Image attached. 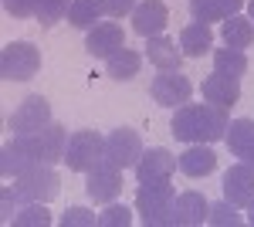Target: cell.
<instances>
[{
  "mask_svg": "<svg viewBox=\"0 0 254 227\" xmlns=\"http://www.w3.org/2000/svg\"><path fill=\"white\" fill-rule=\"evenodd\" d=\"M176 166V156L163 146H153V150H142L136 163V180L139 183H159V180H170Z\"/></svg>",
  "mask_w": 254,
  "mask_h": 227,
  "instance_id": "11",
  "label": "cell"
},
{
  "mask_svg": "<svg viewBox=\"0 0 254 227\" xmlns=\"http://www.w3.org/2000/svg\"><path fill=\"white\" fill-rule=\"evenodd\" d=\"M207 214H210V204L203 193H180L173 200V227H196V224H207Z\"/></svg>",
  "mask_w": 254,
  "mask_h": 227,
  "instance_id": "16",
  "label": "cell"
},
{
  "mask_svg": "<svg viewBox=\"0 0 254 227\" xmlns=\"http://www.w3.org/2000/svg\"><path fill=\"white\" fill-rule=\"evenodd\" d=\"M224 139H227V150L241 159L254 143V119H234V122L227 126V136H224Z\"/></svg>",
  "mask_w": 254,
  "mask_h": 227,
  "instance_id": "25",
  "label": "cell"
},
{
  "mask_svg": "<svg viewBox=\"0 0 254 227\" xmlns=\"http://www.w3.org/2000/svg\"><path fill=\"white\" fill-rule=\"evenodd\" d=\"M68 139L71 136L64 133V126L61 122H51V126H44L41 129V146H44V163H61L64 159V150H68Z\"/></svg>",
  "mask_w": 254,
  "mask_h": 227,
  "instance_id": "24",
  "label": "cell"
},
{
  "mask_svg": "<svg viewBox=\"0 0 254 227\" xmlns=\"http://www.w3.org/2000/svg\"><path fill=\"white\" fill-rule=\"evenodd\" d=\"M71 10V0H38V10H34V17L44 24V27H51V24H58L64 14Z\"/></svg>",
  "mask_w": 254,
  "mask_h": 227,
  "instance_id": "29",
  "label": "cell"
},
{
  "mask_svg": "<svg viewBox=\"0 0 254 227\" xmlns=\"http://www.w3.org/2000/svg\"><path fill=\"white\" fill-rule=\"evenodd\" d=\"M166 20H170V10L163 0H142L132 10V31L139 38H156V34H163Z\"/></svg>",
  "mask_w": 254,
  "mask_h": 227,
  "instance_id": "13",
  "label": "cell"
},
{
  "mask_svg": "<svg viewBox=\"0 0 254 227\" xmlns=\"http://www.w3.org/2000/svg\"><path fill=\"white\" fill-rule=\"evenodd\" d=\"M214 72L231 75V78H241L244 72H248V58H244V51L224 44V51H214Z\"/></svg>",
  "mask_w": 254,
  "mask_h": 227,
  "instance_id": "26",
  "label": "cell"
},
{
  "mask_svg": "<svg viewBox=\"0 0 254 227\" xmlns=\"http://www.w3.org/2000/svg\"><path fill=\"white\" fill-rule=\"evenodd\" d=\"M224 200H231L234 207H248L254 200V170L248 163H234L224 173Z\"/></svg>",
  "mask_w": 254,
  "mask_h": 227,
  "instance_id": "12",
  "label": "cell"
},
{
  "mask_svg": "<svg viewBox=\"0 0 254 227\" xmlns=\"http://www.w3.org/2000/svg\"><path fill=\"white\" fill-rule=\"evenodd\" d=\"M3 10L10 17H31L38 10V0H3Z\"/></svg>",
  "mask_w": 254,
  "mask_h": 227,
  "instance_id": "33",
  "label": "cell"
},
{
  "mask_svg": "<svg viewBox=\"0 0 254 227\" xmlns=\"http://www.w3.org/2000/svg\"><path fill=\"white\" fill-rule=\"evenodd\" d=\"M136 3H139V0H105V14L119 20V17H126V14H132Z\"/></svg>",
  "mask_w": 254,
  "mask_h": 227,
  "instance_id": "34",
  "label": "cell"
},
{
  "mask_svg": "<svg viewBox=\"0 0 254 227\" xmlns=\"http://www.w3.org/2000/svg\"><path fill=\"white\" fill-rule=\"evenodd\" d=\"M98 159H105V136L92 133V129L71 133L68 150H64V166L75 173H88Z\"/></svg>",
  "mask_w": 254,
  "mask_h": 227,
  "instance_id": "6",
  "label": "cell"
},
{
  "mask_svg": "<svg viewBox=\"0 0 254 227\" xmlns=\"http://www.w3.org/2000/svg\"><path fill=\"white\" fill-rule=\"evenodd\" d=\"M176 170L183 176H210L217 170V156L210 150V143H190L187 150L176 156Z\"/></svg>",
  "mask_w": 254,
  "mask_h": 227,
  "instance_id": "14",
  "label": "cell"
},
{
  "mask_svg": "<svg viewBox=\"0 0 254 227\" xmlns=\"http://www.w3.org/2000/svg\"><path fill=\"white\" fill-rule=\"evenodd\" d=\"M241 207H234L231 200H220V204H210V214H207V224L214 227H241L244 217L237 214Z\"/></svg>",
  "mask_w": 254,
  "mask_h": 227,
  "instance_id": "28",
  "label": "cell"
},
{
  "mask_svg": "<svg viewBox=\"0 0 254 227\" xmlns=\"http://www.w3.org/2000/svg\"><path fill=\"white\" fill-rule=\"evenodd\" d=\"M241 7H244V0H190L193 20H203V24H217V20L234 17Z\"/></svg>",
  "mask_w": 254,
  "mask_h": 227,
  "instance_id": "20",
  "label": "cell"
},
{
  "mask_svg": "<svg viewBox=\"0 0 254 227\" xmlns=\"http://www.w3.org/2000/svg\"><path fill=\"white\" fill-rule=\"evenodd\" d=\"M139 156H142V139L136 129H116L105 136V159L116 163L119 170H136Z\"/></svg>",
  "mask_w": 254,
  "mask_h": 227,
  "instance_id": "8",
  "label": "cell"
},
{
  "mask_svg": "<svg viewBox=\"0 0 254 227\" xmlns=\"http://www.w3.org/2000/svg\"><path fill=\"white\" fill-rule=\"evenodd\" d=\"M55 119H51V105H48V98H41V95H27L24 102H20L14 115H10V133H41L44 126H51Z\"/></svg>",
  "mask_w": 254,
  "mask_h": 227,
  "instance_id": "9",
  "label": "cell"
},
{
  "mask_svg": "<svg viewBox=\"0 0 254 227\" xmlns=\"http://www.w3.org/2000/svg\"><path fill=\"white\" fill-rule=\"evenodd\" d=\"M17 210H20V200L14 193V187H3L0 190V214H3V221H14Z\"/></svg>",
  "mask_w": 254,
  "mask_h": 227,
  "instance_id": "32",
  "label": "cell"
},
{
  "mask_svg": "<svg viewBox=\"0 0 254 227\" xmlns=\"http://www.w3.org/2000/svg\"><path fill=\"white\" fill-rule=\"evenodd\" d=\"M210 44H214V34H210V27L203 20H193V24H187L180 31V51H183V58H203L210 51Z\"/></svg>",
  "mask_w": 254,
  "mask_h": 227,
  "instance_id": "19",
  "label": "cell"
},
{
  "mask_svg": "<svg viewBox=\"0 0 254 227\" xmlns=\"http://www.w3.org/2000/svg\"><path fill=\"white\" fill-rule=\"evenodd\" d=\"M220 38L227 48H237V51H244V48H251L254 41V20L251 17H227V24L220 27Z\"/></svg>",
  "mask_w": 254,
  "mask_h": 227,
  "instance_id": "23",
  "label": "cell"
},
{
  "mask_svg": "<svg viewBox=\"0 0 254 227\" xmlns=\"http://www.w3.org/2000/svg\"><path fill=\"white\" fill-rule=\"evenodd\" d=\"M85 193L92 197V204H112L122 193V170L109 159H98L92 170L85 173Z\"/></svg>",
  "mask_w": 254,
  "mask_h": 227,
  "instance_id": "7",
  "label": "cell"
},
{
  "mask_svg": "<svg viewBox=\"0 0 254 227\" xmlns=\"http://www.w3.org/2000/svg\"><path fill=\"white\" fill-rule=\"evenodd\" d=\"M149 95L156 98L159 105L173 109V105L190 102V95H193V81H190L187 75H180V72H159V75L153 78V85H149Z\"/></svg>",
  "mask_w": 254,
  "mask_h": 227,
  "instance_id": "10",
  "label": "cell"
},
{
  "mask_svg": "<svg viewBox=\"0 0 254 227\" xmlns=\"http://www.w3.org/2000/svg\"><path fill=\"white\" fill-rule=\"evenodd\" d=\"M58 224L61 227H92V224H98V214H92L88 207H68L58 217Z\"/></svg>",
  "mask_w": 254,
  "mask_h": 227,
  "instance_id": "31",
  "label": "cell"
},
{
  "mask_svg": "<svg viewBox=\"0 0 254 227\" xmlns=\"http://www.w3.org/2000/svg\"><path fill=\"white\" fill-rule=\"evenodd\" d=\"M105 14V0H71V10H68V24L78 27V31H92Z\"/></svg>",
  "mask_w": 254,
  "mask_h": 227,
  "instance_id": "22",
  "label": "cell"
},
{
  "mask_svg": "<svg viewBox=\"0 0 254 227\" xmlns=\"http://www.w3.org/2000/svg\"><path fill=\"white\" fill-rule=\"evenodd\" d=\"M61 190V176L55 173L51 163H38L34 170L20 173L17 180H14V193H17L20 204H48V200H55Z\"/></svg>",
  "mask_w": 254,
  "mask_h": 227,
  "instance_id": "4",
  "label": "cell"
},
{
  "mask_svg": "<svg viewBox=\"0 0 254 227\" xmlns=\"http://www.w3.org/2000/svg\"><path fill=\"white\" fill-rule=\"evenodd\" d=\"M173 183L159 180V183H139L136 193V210L146 227H173Z\"/></svg>",
  "mask_w": 254,
  "mask_h": 227,
  "instance_id": "3",
  "label": "cell"
},
{
  "mask_svg": "<svg viewBox=\"0 0 254 227\" xmlns=\"http://www.w3.org/2000/svg\"><path fill=\"white\" fill-rule=\"evenodd\" d=\"M41 68V51L31 41H10L0 51V78L7 81H31Z\"/></svg>",
  "mask_w": 254,
  "mask_h": 227,
  "instance_id": "5",
  "label": "cell"
},
{
  "mask_svg": "<svg viewBox=\"0 0 254 227\" xmlns=\"http://www.w3.org/2000/svg\"><path fill=\"white\" fill-rule=\"evenodd\" d=\"M55 221L51 217V210L44 207V204H20V210L14 214V227H48Z\"/></svg>",
  "mask_w": 254,
  "mask_h": 227,
  "instance_id": "27",
  "label": "cell"
},
{
  "mask_svg": "<svg viewBox=\"0 0 254 227\" xmlns=\"http://www.w3.org/2000/svg\"><path fill=\"white\" fill-rule=\"evenodd\" d=\"M227 112L231 109H220V105H190V102H183L180 109L173 112V139L180 143H217V139H224L227 136Z\"/></svg>",
  "mask_w": 254,
  "mask_h": 227,
  "instance_id": "1",
  "label": "cell"
},
{
  "mask_svg": "<svg viewBox=\"0 0 254 227\" xmlns=\"http://www.w3.org/2000/svg\"><path fill=\"white\" fill-rule=\"evenodd\" d=\"M241 159H244V163H248V166H251V170H254V143H251V150L244 152V156H241Z\"/></svg>",
  "mask_w": 254,
  "mask_h": 227,
  "instance_id": "35",
  "label": "cell"
},
{
  "mask_svg": "<svg viewBox=\"0 0 254 227\" xmlns=\"http://www.w3.org/2000/svg\"><path fill=\"white\" fill-rule=\"evenodd\" d=\"M139 65H142V58H139V51H132V48H119V51H112V55L105 58V72H109V78H116V81L136 78Z\"/></svg>",
  "mask_w": 254,
  "mask_h": 227,
  "instance_id": "21",
  "label": "cell"
},
{
  "mask_svg": "<svg viewBox=\"0 0 254 227\" xmlns=\"http://www.w3.org/2000/svg\"><path fill=\"white\" fill-rule=\"evenodd\" d=\"M248 7H251V20H254V0H251V3H248Z\"/></svg>",
  "mask_w": 254,
  "mask_h": 227,
  "instance_id": "37",
  "label": "cell"
},
{
  "mask_svg": "<svg viewBox=\"0 0 254 227\" xmlns=\"http://www.w3.org/2000/svg\"><path fill=\"white\" fill-rule=\"evenodd\" d=\"M244 214H248V217H244V221H248V224L254 227V200H251V204H248V207H244Z\"/></svg>",
  "mask_w": 254,
  "mask_h": 227,
  "instance_id": "36",
  "label": "cell"
},
{
  "mask_svg": "<svg viewBox=\"0 0 254 227\" xmlns=\"http://www.w3.org/2000/svg\"><path fill=\"white\" fill-rule=\"evenodd\" d=\"M146 58L156 65L159 72H180V65H183L180 44H173V38H166V34L146 38Z\"/></svg>",
  "mask_w": 254,
  "mask_h": 227,
  "instance_id": "18",
  "label": "cell"
},
{
  "mask_svg": "<svg viewBox=\"0 0 254 227\" xmlns=\"http://www.w3.org/2000/svg\"><path fill=\"white\" fill-rule=\"evenodd\" d=\"M200 95H203V102H210V105L231 109V105H237V98H241V85H237V78L214 72V75H207L200 81Z\"/></svg>",
  "mask_w": 254,
  "mask_h": 227,
  "instance_id": "17",
  "label": "cell"
},
{
  "mask_svg": "<svg viewBox=\"0 0 254 227\" xmlns=\"http://www.w3.org/2000/svg\"><path fill=\"white\" fill-rule=\"evenodd\" d=\"M38 163H44L41 133H17L0 150V173H3V180H17L20 173L34 170Z\"/></svg>",
  "mask_w": 254,
  "mask_h": 227,
  "instance_id": "2",
  "label": "cell"
},
{
  "mask_svg": "<svg viewBox=\"0 0 254 227\" xmlns=\"http://www.w3.org/2000/svg\"><path fill=\"white\" fill-rule=\"evenodd\" d=\"M132 224V210L122 207V204H105V210L98 214V227H129Z\"/></svg>",
  "mask_w": 254,
  "mask_h": 227,
  "instance_id": "30",
  "label": "cell"
},
{
  "mask_svg": "<svg viewBox=\"0 0 254 227\" xmlns=\"http://www.w3.org/2000/svg\"><path fill=\"white\" fill-rule=\"evenodd\" d=\"M119 48H126V31H122V24H116V20L95 24L88 31V38H85V51L92 58H109Z\"/></svg>",
  "mask_w": 254,
  "mask_h": 227,
  "instance_id": "15",
  "label": "cell"
}]
</instances>
